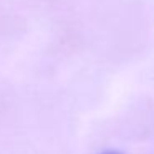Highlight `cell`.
Returning a JSON list of instances; mask_svg holds the SVG:
<instances>
[{
	"mask_svg": "<svg viewBox=\"0 0 154 154\" xmlns=\"http://www.w3.org/2000/svg\"><path fill=\"white\" fill-rule=\"evenodd\" d=\"M103 154H121L119 151H108V152H103Z\"/></svg>",
	"mask_w": 154,
	"mask_h": 154,
	"instance_id": "obj_1",
	"label": "cell"
}]
</instances>
